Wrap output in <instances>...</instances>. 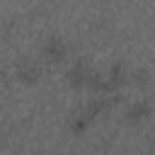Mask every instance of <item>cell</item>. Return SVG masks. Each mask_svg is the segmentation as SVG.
Instances as JSON below:
<instances>
[{
	"mask_svg": "<svg viewBox=\"0 0 155 155\" xmlns=\"http://www.w3.org/2000/svg\"><path fill=\"white\" fill-rule=\"evenodd\" d=\"M46 53H48L53 61H56V58H61V56H63V44H61L58 39H53V41L46 46Z\"/></svg>",
	"mask_w": 155,
	"mask_h": 155,
	"instance_id": "6da1fadb",
	"label": "cell"
}]
</instances>
